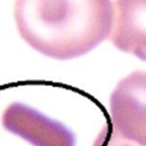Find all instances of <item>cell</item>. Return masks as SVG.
Here are the masks:
<instances>
[{
  "label": "cell",
  "mask_w": 146,
  "mask_h": 146,
  "mask_svg": "<svg viewBox=\"0 0 146 146\" xmlns=\"http://www.w3.org/2000/svg\"><path fill=\"white\" fill-rule=\"evenodd\" d=\"M111 0H15L19 35L32 48L50 58L86 54L110 35Z\"/></svg>",
  "instance_id": "6da1fadb"
},
{
  "label": "cell",
  "mask_w": 146,
  "mask_h": 146,
  "mask_svg": "<svg viewBox=\"0 0 146 146\" xmlns=\"http://www.w3.org/2000/svg\"><path fill=\"white\" fill-rule=\"evenodd\" d=\"M113 9L112 44L146 61V0H115Z\"/></svg>",
  "instance_id": "277c9868"
},
{
  "label": "cell",
  "mask_w": 146,
  "mask_h": 146,
  "mask_svg": "<svg viewBox=\"0 0 146 146\" xmlns=\"http://www.w3.org/2000/svg\"><path fill=\"white\" fill-rule=\"evenodd\" d=\"M93 146H140L120 137L105 125L97 137Z\"/></svg>",
  "instance_id": "5b68a950"
},
{
  "label": "cell",
  "mask_w": 146,
  "mask_h": 146,
  "mask_svg": "<svg viewBox=\"0 0 146 146\" xmlns=\"http://www.w3.org/2000/svg\"><path fill=\"white\" fill-rule=\"evenodd\" d=\"M108 126L120 137L146 146V71L122 79L110 98Z\"/></svg>",
  "instance_id": "7a4b0ae2"
},
{
  "label": "cell",
  "mask_w": 146,
  "mask_h": 146,
  "mask_svg": "<svg viewBox=\"0 0 146 146\" xmlns=\"http://www.w3.org/2000/svg\"><path fill=\"white\" fill-rule=\"evenodd\" d=\"M2 124L34 146H75V135L65 125L23 103H11L2 114Z\"/></svg>",
  "instance_id": "3957f363"
}]
</instances>
